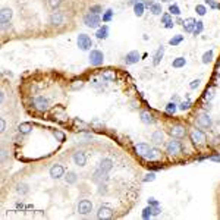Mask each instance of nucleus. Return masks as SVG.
<instances>
[{
	"label": "nucleus",
	"mask_w": 220,
	"mask_h": 220,
	"mask_svg": "<svg viewBox=\"0 0 220 220\" xmlns=\"http://www.w3.org/2000/svg\"><path fill=\"white\" fill-rule=\"evenodd\" d=\"M113 169V162L110 159H103L100 164H98V169L94 172V176H93V181L94 182H100V178H107V173Z\"/></svg>",
	"instance_id": "f257e3e1"
},
{
	"label": "nucleus",
	"mask_w": 220,
	"mask_h": 220,
	"mask_svg": "<svg viewBox=\"0 0 220 220\" xmlns=\"http://www.w3.org/2000/svg\"><path fill=\"white\" fill-rule=\"evenodd\" d=\"M100 16L96 15V13H91V12H88L85 16H84V24H85L87 27H90V28H98L100 27Z\"/></svg>",
	"instance_id": "f03ea898"
},
{
	"label": "nucleus",
	"mask_w": 220,
	"mask_h": 220,
	"mask_svg": "<svg viewBox=\"0 0 220 220\" xmlns=\"http://www.w3.org/2000/svg\"><path fill=\"white\" fill-rule=\"evenodd\" d=\"M77 43H78V47L81 48L82 51H87V50H90L93 47V41H91V38L87 34H79Z\"/></svg>",
	"instance_id": "7ed1b4c3"
},
{
	"label": "nucleus",
	"mask_w": 220,
	"mask_h": 220,
	"mask_svg": "<svg viewBox=\"0 0 220 220\" xmlns=\"http://www.w3.org/2000/svg\"><path fill=\"white\" fill-rule=\"evenodd\" d=\"M103 62H104L103 51H100V50H91V53H90V63L93 66H100V65H103Z\"/></svg>",
	"instance_id": "20e7f679"
},
{
	"label": "nucleus",
	"mask_w": 220,
	"mask_h": 220,
	"mask_svg": "<svg viewBox=\"0 0 220 220\" xmlns=\"http://www.w3.org/2000/svg\"><path fill=\"white\" fill-rule=\"evenodd\" d=\"M166 150L170 156H175V154H179L182 151V144L181 141H178V138H173L172 141H169L167 145H166Z\"/></svg>",
	"instance_id": "39448f33"
},
{
	"label": "nucleus",
	"mask_w": 220,
	"mask_h": 220,
	"mask_svg": "<svg viewBox=\"0 0 220 220\" xmlns=\"http://www.w3.org/2000/svg\"><path fill=\"white\" fill-rule=\"evenodd\" d=\"M191 141L194 144H197V145H200V144H205V141H207V136H205V134H204L201 129H192Z\"/></svg>",
	"instance_id": "423d86ee"
},
{
	"label": "nucleus",
	"mask_w": 220,
	"mask_h": 220,
	"mask_svg": "<svg viewBox=\"0 0 220 220\" xmlns=\"http://www.w3.org/2000/svg\"><path fill=\"white\" fill-rule=\"evenodd\" d=\"M150 150H151V147H150L148 144L141 143V144H136V145H135V153L138 154L140 157L145 159V160H147V156L150 154Z\"/></svg>",
	"instance_id": "0eeeda50"
},
{
	"label": "nucleus",
	"mask_w": 220,
	"mask_h": 220,
	"mask_svg": "<svg viewBox=\"0 0 220 220\" xmlns=\"http://www.w3.org/2000/svg\"><path fill=\"white\" fill-rule=\"evenodd\" d=\"M93 210V202L90 200H81L78 202V211L79 214H88Z\"/></svg>",
	"instance_id": "6e6552de"
},
{
	"label": "nucleus",
	"mask_w": 220,
	"mask_h": 220,
	"mask_svg": "<svg viewBox=\"0 0 220 220\" xmlns=\"http://www.w3.org/2000/svg\"><path fill=\"white\" fill-rule=\"evenodd\" d=\"M169 134L172 135L173 138H183L185 135H186V129L183 128V126H181V125H175V126H172L170 129H169Z\"/></svg>",
	"instance_id": "1a4fd4ad"
},
{
	"label": "nucleus",
	"mask_w": 220,
	"mask_h": 220,
	"mask_svg": "<svg viewBox=\"0 0 220 220\" xmlns=\"http://www.w3.org/2000/svg\"><path fill=\"white\" fill-rule=\"evenodd\" d=\"M50 176L53 179H60L62 176H65V167L62 164H54L50 169Z\"/></svg>",
	"instance_id": "9d476101"
},
{
	"label": "nucleus",
	"mask_w": 220,
	"mask_h": 220,
	"mask_svg": "<svg viewBox=\"0 0 220 220\" xmlns=\"http://www.w3.org/2000/svg\"><path fill=\"white\" fill-rule=\"evenodd\" d=\"M32 103H34V107H35L37 110H40V112H46L48 109V101L44 98V97H35Z\"/></svg>",
	"instance_id": "9b49d317"
},
{
	"label": "nucleus",
	"mask_w": 220,
	"mask_h": 220,
	"mask_svg": "<svg viewBox=\"0 0 220 220\" xmlns=\"http://www.w3.org/2000/svg\"><path fill=\"white\" fill-rule=\"evenodd\" d=\"M97 217L98 219H112L113 217V210L107 205H101L97 211Z\"/></svg>",
	"instance_id": "f8f14e48"
},
{
	"label": "nucleus",
	"mask_w": 220,
	"mask_h": 220,
	"mask_svg": "<svg viewBox=\"0 0 220 220\" xmlns=\"http://www.w3.org/2000/svg\"><path fill=\"white\" fill-rule=\"evenodd\" d=\"M140 57H141V54H140L136 50H132V51H129V53L125 56V63H126V65H134V63H136V62L140 60Z\"/></svg>",
	"instance_id": "ddd939ff"
},
{
	"label": "nucleus",
	"mask_w": 220,
	"mask_h": 220,
	"mask_svg": "<svg viewBox=\"0 0 220 220\" xmlns=\"http://www.w3.org/2000/svg\"><path fill=\"white\" fill-rule=\"evenodd\" d=\"M12 9H9V8H3L2 9V12H0V22H2V25L3 24H9L10 19H12Z\"/></svg>",
	"instance_id": "4468645a"
},
{
	"label": "nucleus",
	"mask_w": 220,
	"mask_h": 220,
	"mask_svg": "<svg viewBox=\"0 0 220 220\" xmlns=\"http://www.w3.org/2000/svg\"><path fill=\"white\" fill-rule=\"evenodd\" d=\"M74 162H75V164L77 166H85L87 164V156L84 151H78V153L74 154Z\"/></svg>",
	"instance_id": "2eb2a0df"
},
{
	"label": "nucleus",
	"mask_w": 220,
	"mask_h": 220,
	"mask_svg": "<svg viewBox=\"0 0 220 220\" xmlns=\"http://www.w3.org/2000/svg\"><path fill=\"white\" fill-rule=\"evenodd\" d=\"M198 125L202 128H211V119L207 113H201L198 116Z\"/></svg>",
	"instance_id": "dca6fc26"
},
{
	"label": "nucleus",
	"mask_w": 220,
	"mask_h": 220,
	"mask_svg": "<svg viewBox=\"0 0 220 220\" xmlns=\"http://www.w3.org/2000/svg\"><path fill=\"white\" fill-rule=\"evenodd\" d=\"M195 24H197V21L194 19V18H188V19L183 21L182 27H183V29H185V32L191 34V32H194V27H195Z\"/></svg>",
	"instance_id": "f3484780"
},
{
	"label": "nucleus",
	"mask_w": 220,
	"mask_h": 220,
	"mask_svg": "<svg viewBox=\"0 0 220 220\" xmlns=\"http://www.w3.org/2000/svg\"><path fill=\"white\" fill-rule=\"evenodd\" d=\"M63 15L60 13V12H54L51 16H50V24L51 25H62L63 24Z\"/></svg>",
	"instance_id": "a211bd4d"
},
{
	"label": "nucleus",
	"mask_w": 220,
	"mask_h": 220,
	"mask_svg": "<svg viewBox=\"0 0 220 220\" xmlns=\"http://www.w3.org/2000/svg\"><path fill=\"white\" fill-rule=\"evenodd\" d=\"M141 120H143L144 123H147V125H151L156 122V119H154V116L150 113V112H141Z\"/></svg>",
	"instance_id": "6ab92c4d"
},
{
	"label": "nucleus",
	"mask_w": 220,
	"mask_h": 220,
	"mask_svg": "<svg viewBox=\"0 0 220 220\" xmlns=\"http://www.w3.org/2000/svg\"><path fill=\"white\" fill-rule=\"evenodd\" d=\"M96 35H97V38H100V40H106L107 37H109V27H101V28H98L97 29V32H96Z\"/></svg>",
	"instance_id": "aec40b11"
},
{
	"label": "nucleus",
	"mask_w": 220,
	"mask_h": 220,
	"mask_svg": "<svg viewBox=\"0 0 220 220\" xmlns=\"http://www.w3.org/2000/svg\"><path fill=\"white\" fill-rule=\"evenodd\" d=\"M151 140H153L154 144H162L163 140H164V134H163V131H154L153 135H151Z\"/></svg>",
	"instance_id": "412c9836"
},
{
	"label": "nucleus",
	"mask_w": 220,
	"mask_h": 220,
	"mask_svg": "<svg viewBox=\"0 0 220 220\" xmlns=\"http://www.w3.org/2000/svg\"><path fill=\"white\" fill-rule=\"evenodd\" d=\"M163 54H164V47H159V50L156 51V54H154V60H153V63H154V66H157L160 62H162V59H163Z\"/></svg>",
	"instance_id": "4be33fe9"
},
{
	"label": "nucleus",
	"mask_w": 220,
	"mask_h": 220,
	"mask_svg": "<svg viewBox=\"0 0 220 220\" xmlns=\"http://www.w3.org/2000/svg\"><path fill=\"white\" fill-rule=\"evenodd\" d=\"M144 9H145L144 3H141V2H135L134 3V13L136 15V16H143Z\"/></svg>",
	"instance_id": "5701e85b"
},
{
	"label": "nucleus",
	"mask_w": 220,
	"mask_h": 220,
	"mask_svg": "<svg viewBox=\"0 0 220 220\" xmlns=\"http://www.w3.org/2000/svg\"><path fill=\"white\" fill-rule=\"evenodd\" d=\"M31 129H32V125L28 123V122H24V123L19 125V128H18V131H19L21 134H29L31 132Z\"/></svg>",
	"instance_id": "b1692460"
},
{
	"label": "nucleus",
	"mask_w": 220,
	"mask_h": 220,
	"mask_svg": "<svg viewBox=\"0 0 220 220\" xmlns=\"http://www.w3.org/2000/svg\"><path fill=\"white\" fill-rule=\"evenodd\" d=\"M159 159H160V151H159L157 148H151V150H150V154L147 156V160L154 162V160H159Z\"/></svg>",
	"instance_id": "393cba45"
},
{
	"label": "nucleus",
	"mask_w": 220,
	"mask_h": 220,
	"mask_svg": "<svg viewBox=\"0 0 220 220\" xmlns=\"http://www.w3.org/2000/svg\"><path fill=\"white\" fill-rule=\"evenodd\" d=\"M214 93H216V88H214V85H210L207 87V90H205V93H204V98L205 100H213V97H214Z\"/></svg>",
	"instance_id": "a878e982"
},
{
	"label": "nucleus",
	"mask_w": 220,
	"mask_h": 220,
	"mask_svg": "<svg viewBox=\"0 0 220 220\" xmlns=\"http://www.w3.org/2000/svg\"><path fill=\"white\" fill-rule=\"evenodd\" d=\"M185 65H186V59H185V57H176L172 62V66L176 67V69H179V67H183Z\"/></svg>",
	"instance_id": "bb28decb"
},
{
	"label": "nucleus",
	"mask_w": 220,
	"mask_h": 220,
	"mask_svg": "<svg viewBox=\"0 0 220 220\" xmlns=\"http://www.w3.org/2000/svg\"><path fill=\"white\" fill-rule=\"evenodd\" d=\"M164 110H166V113H167V115H175V113H176V110H178V106H176V103H175V101H170L169 104L166 106V109H164Z\"/></svg>",
	"instance_id": "cd10ccee"
},
{
	"label": "nucleus",
	"mask_w": 220,
	"mask_h": 220,
	"mask_svg": "<svg viewBox=\"0 0 220 220\" xmlns=\"http://www.w3.org/2000/svg\"><path fill=\"white\" fill-rule=\"evenodd\" d=\"M182 41H183V35L178 34V35H175V37H172V38L169 40V44L170 46H178V44H181Z\"/></svg>",
	"instance_id": "c85d7f7f"
},
{
	"label": "nucleus",
	"mask_w": 220,
	"mask_h": 220,
	"mask_svg": "<svg viewBox=\"0 0 220 220\" xmlns=\"http://www.w3.org/2000/svg\"><path fill=\"white\" fill-rule=\"evenodd\" d=\"M153 216V207L151 205H148V207H145L143 210V213H141V217L143 219H150Z\"/></svg>",
	"instance_id": "c756f323"
},
{
	"label": "nucleus",
	"mask_w": 220,
	"mask_h": 220,
	"mask_svg": "<svg viewBox=\"0 0 220 220\" xmlns=\"http://www.w3.org/2000/svg\"><path fill=\"white\" fill-rule=\"evenodd\" d=\"M202 29H204V24L201 22V21H197V24H195V27H194V35H200L201 32H202Z\"/></svg>",
	"instance_id": "7c9ffc66"
},
{
	"label": "nucleus",
	"mask_w": 220,
	"mask_h": 220,
	"mask_svg": "<svg viewBox=\"0 0 220 220\" xmlns=\"http://www.w3.org/2000/svg\"><path fill=\"white\" fill-rule=\"evenodd\" d=\"M211 59H213V50H209V51H205V53L202 54V63H204V65L210 63Z\"/></svg>",
	"instance_id": "2f4dec72"
},
{
	"label": "nucleus",
	"mask_w": 220,
	"mask_h": 220,
	"mask_svg": "<svg viewBox=\"0 0 220 220\" xmlns=\"http://www.w3.org/2000/svg\"><path fill=\"white\" fill-rule=\"evenodd\" d=\"M150 10L153 12L154 15H160V13H162V5H160V3H153L151 8H150Z\"/></svg>",
	"instance_id": "473e14b6"
},
{
	"label": "nucleus",
	"mask_w": 220,
	"mask_h": 220,
	"mask_svg": "<svg viewBox=\"0 0 220 220\" xmlns=\"http://www.w3.org/2000/svg\"><path fill=\"white\" fill-rule=\"evenodd\" d=\"M65 179H66L67 183H75V182H77V175L74 172H67L66 176H65Z\"/></svg>",
	"instance_id": "72a5a7b5"
},
{
	"label": "nucleus",
	"mask_w": 220,
	"mask_h": 220,
	"mask_svg": "<svg viewBox=\"0 0 220 220\" xmlns=\"http://www.w3.org/2000/svg\"><path fill=\"white\" fill-rule=\"evenodd\" d=\"M169 12H170L172 15H176V16H179V15H181V9H179V6H178L176 3L170 5V8H169Z\"/></svg>",
	"instance_id": "f704fd0d"
},
{
	"label": "nucleus",
	"mask_w": 220,
	"mask_h": 220,
	"mask_svg": "<svg viewBox=\"0 0 220 220\" xmlns=\"http://www.w3.org/2000/svg\"><path fill=\"white\" fill-rule=\"evenodd\" d=\"M113 10L112 9H109V10H106L104 12V15H103V22H110L112 21V18H113Z\"/></svg>",
	"instance_id": "c9c22d12"
},
{
	"label": "nucleus",
	"mask_w": 220,
	"mask_h": 220,
	"mask_svg": "<svg viewBox=\"0 0 220 220\" xmlns=\"http://www.w3.org/2000/svg\"><path fill=\"white\" fill-rule=\"evenodd\" d=\"M53 135H54V138L57 140L59 143H65V140H66V135L63 134V132H60V131H54Z\"/></svg>",
	"instance_id": "e433bc0d"
},
{
	"label": "nucleus",
	"mask_w": 220,
	"mask_h": 220,
	"mask_svg": "<svg viewBox=\"0 0 220 220\" xmlns=\"http://www.w3.org/2000/svg\"><path fill=\"white\" fill-rule=\"evenodd\" d=\"M191 107V100H185V101H182L181 104H179V110H188Z\"/></svg>",
	"instance_id": "4c0bfd02"
},
{
	"label": "nucleus",
	"mask_w": 220,
	"mask_h": 220,
	"mask_svg": "<svg viewBox=\"0 0 220 220\" xmlns=\"http://www.w3.org/2000/svg\"><path fill=\"white\" fill-rule=\"evenodd\" d=\"M195 10H197V13H198L200 16H204V15H205V12H207V9H205V6H204V5H197Z\"/></svg>",
	"instance_id": "58836bf2"
},
{
	"label": "nucleus",
	"mask_w": 220,
	"mask_h": 220,
	"mask_svg": "<svg viewBox=\"0 0 220 220\" xmlns=\"http://www.w3.org/2000/svg\"><path fill=\"white\" fill-rule=\"evenodd\" d=\"M205 5H209L211 9H220V3H216L214 0H205Z\"/></svg>",
	"instance_id": "ea45409f"
},
{
	"label": "nucleus",
	"mask_w": 220,
	"mask_h": 220,
	"mask_svg": "<svg viewBox=\"0 0 220 220\" xmlns=\"http://www.w3.org/2000/svg\"><path fill=\"white\" fill-rule=\"evenodd\" d=\"M16 191L19 192V194H27V192H28V186H27L25 183H21V185H18Z\"/></svg>",
	"instance_id": "a19ab883"
},
{
	"label": "nucleus",
	"mask_w": 220,
	"mask_h": 220,
	"mask_svg": "<svg viewBox=\"0 0 220 220\" xmlns=\"http://www.w3.org/2000/svg\"><path fill=\"white\" fill-rule=\"evenodd\" d=\"M60 3H62V0H48V6L50 8H53V9H56L60 6Z\"/></svg>",
	"instance_id": "79ce46f5"
},
{
	"label": "nucleus",
	"mask_w": 220,
	"mask_h": 220,
	"mask_svg": "<svg viewBox=\"0 0 220 220\" xmlns=\"http://www.w3.org/2000/svg\"><path fill=\"white\" fill-rule=\"evenodd\" d=\"M103 78H104V79H107V81H115L116 75L113 74V72H106V74H103Z\"/></svg>",
	"instance_id": "37998d69"
},
{
	"label": "nucleus",
	"mask_w": 220,
	"mask_h": 220,
	"mask_svg": "<svg viewBox=\"0 0 220 220\" xmlns=\"http://www.w3.org/2000/svg\"><path fill=\"white\" fill-rule=\"evenodd\" d=\"M162 22L166 25V24H169V22H172V16H170V13H164L162 15Z\"/></svg>",
	"instance_id": "c03bdc74"
},
{
	"label": "nucleus",
	"mask_w": 220,
	"mask_h": 220,
	"mask_svg": "<svg viewBox=\"0 0 220 220\" xmlns=\"http://www.w3.org/2000/svg\"><path fill=\"white\" fill-rule=\"evenodd\" d=\"M156 179V173L151 172V173H147L145 178H144V182H153Z\"/></svg>",
	"instance_id": "a18cd8bd"
},
{
	"label": "nucleus",
	"mask_w": 220,
	"mask_h": 220,
	"mask_svg": "<svg viewBox=\"0 0 220 220\" xmlns=\"http://www.w3.org/2000/svg\"><path fill=\"white\" fill-rule=\"evenodd\" d=\"M90 12H91V13H96V15H98V13L101 12V6H100V5H94V6H91V8H90Z\"/></svg>",
	"instance_id": "49530a36"
},
{
	"label": "nucleus",
	"mask_w": 220,
	"mask_h": 220,
	"mask_svg": "<svg viewBox=\"0 0 220 220\" xmlns=\"http://www.w3.org/2000/svg\"><path fill=\"white\" fill-rule=\"evenodd\" d=\"M200 79H194V81H192L191 84H189V88H191V90H195V88H197V87L200 85Z\"/></svg>",
	"instance_id": "de8ad7c7"
},
{
	"label": "nucleus",
	"mask_w": 220,
	"mask_h": 220,
	"mask_svg": "<svg viewBox=\"0 0 220 220\" xmlns=\"http://www.w3.org/2000/svg\"><path fill=\"white\" fill-rule=\"evenodd\" d=\"M148 205H151V207H156V205H159V201L151 197V198H148Z\"/></svg>",
	"instance_id": "09e8293b"
},
{
	"label": "nucleus",
	"mask_w": 220,
	"mask_h": 220,
	"mask_svg": "<svg viewBox=\"0 0 220 220\" xmlns=\"http://www.w3.org/2000/svg\"><path fill=\"white\" fill-rule=\"evenodd\" d=\"M160 207H159V205H156V207H153V216H159V214H160Z\"/></svg>",
	"instance_id": "8fccbe9b"
},
{
	"label": "nucleus",
	"mask_w": 220,
	"mask_h": 220,
	"mask_svg": "<svg viewBox=\"0 0 220 220\" xmlns=\"http://www.w3.org/2000/svg\"><path fill=\"white\" fill-rule=\"evenodd\" d=\"M0 128H2V129H0L2 132H5V131H6V122H5V119H2V120H0Z\"/></svg>",
	"instance_id": "3c124183"
},
{
	"label": "nucleus",
	"mask_w": 220,
	"mask_h": 220,
	"mask_svg": "<svg viewBox=\"0 0 220 220\" xmlns=\"http://www.w3.org/2000/svg\"><path fill=\"white\" fill-rule=\"evenodd\" d=\"M209 160H213V162H216V163H220V156H210Z\"/></svg>",
	"instance_id": "603ef678"
},
{
	"label": "nucleus",
	"mask_w": 220,
	"mask_h": 220,
	"mask_svg": "<svg viewBox=\"0 0 220 220\" xmlns=\"http://www.w3.org/2000/svg\"><path fill=\"white\" fill-rule=\"evenodd\" d=\"M213 144H214V145H217V144H220V136H216V138L213 140Z\"/></svg>",
	"instance_id": "864d4df0"
},
{
	"label": "nucleus",
	"mask_w": 220,
	"mask_h": 220,
	"mask_svg": "<svg viewBox=\"0 0 220 220\" xmlns=\"http://www.w3.org/2000/svg\"><path fill=\"white\" fill-rule=\"evenodd\" d=\"M151 5H153V2H150V0H147V2L144 3V6H145V8H151Z\"/></svg>",
	"instance_id": "5fc2aeb1"
},
{
	"label": "nucleus",
	"mask_w": 220,
	"mask_h": 220,
	"mask_svg": "<svg viewBox=\"0 0 220 220\" xmlns=\"http://www.w3.org/2000/svg\"><path fill=\"white\" fill-rule=\"evenodd\" d=\"M173 25H175V24H173V21H172V22L166 24V25H164V28H167V29H169V28H173Z\"/></svg>",
	"instance_id": "6e6d98bb"
},
{
	"label": "nucleus",
	"mask_w": 220,
	"mask_h": 220,
	"mask_svg": "<svg viewBox=\"0 0 220 220\" xmlns=\"http://www.w3.org/2000/svg\"><path fill=\"white\" fill-rule=\"evenodd\" d=\"M216 71H217V74H219V75H220V63H219V65H217V67H216Z\"/></svg>",
	"instance_id": "4d7b16f0"
},
{
	"label": "nucleus",
	"mask_w": 220,
	"mask_h": 220,
	"mask_svg": "<svg viewBox=\"0 0 220 220\" xmlns=\"http://www.w3.org/2000/svg\"><path fill=\"white\" fill-rule=\"evenodd\" d=\"M172 101H175V103H176V101H178V97L173 96V97H172Z\"/></svg>",
	"instance_id": "13d9d810"
},
{
	"label": "nucleus",
	"mask_w": 220,
	"mask_h": 220,
	"mask_svg": "<svg viewBox=\"0 0 220 220\" xmlns=\"http://www.w3.org/2000/svg\"><path fill=\"white\" fill-rule=\"evenodd\" d=\"M162 2H167V0H162Z\"/></svg>",
	"instance_id": "bf43d9fd"
}]
</instances>
